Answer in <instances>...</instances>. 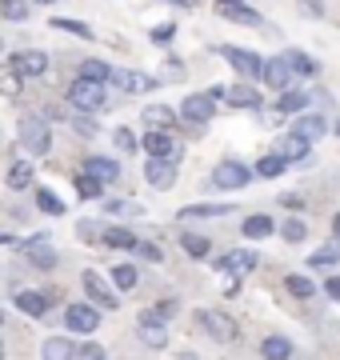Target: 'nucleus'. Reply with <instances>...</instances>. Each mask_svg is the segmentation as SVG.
Instances as JSON below:
<instances>
[{
	"label": "nucleus",
	"instance_id": "a18cd8bd",
	"mask_svg": "<svg viewBox=\"0 0 340 360\" xmlns=\"http://www.w3.org/2000/svg\"><path fill=\"white\" fill-rule=\"evenodd\" d=\"M28 260H32V264H40V269H53V264H56V257L48 252V248H32V257H28Z\"/></svg>",
	"mask_w": 340,
	"mask_h": 360
},
{
	"label": "nucleus",
	"instance_id": "79ce46f5",
	"mask_svg": "<svg viewBox=\"0 0 340 360\" xmlns=\"http://www.w3.org/2000/svg\"><path fill=\"white\" fill-rule=\"evenodd\" d=\"M112 281H117V288H136V281H140V276H136V269H132V264H117V269H112Z\"/></svg>",
	"mask_w": 340,
	"mask_h": 360
},
{
	"label": "nucleus",
	"instance_id": "6e6d98bb",
	"mask_svg": "<svg viewBox=\"0 0 340 360\" xmlns=\"http://www.w3.org/2000/svg\"><path fill=\"white\" fill-rule=\"evenodd\" d=\"M0 324H4V312H0Z\"/></svg>",
	"mask_w": 340,
	"mask_h": 360
},
{
	"label": "nucleus",
	"instance_id": "b1692460",
	"mask_svg": "<svg viewBox=\"0 0 340 360\" xmlns=\"http://www.w3.org/2000/svg\"><path fill=\"white\" fill-rule=\"evenodd\" d=\"M144 153L148 156H172V136L160 132V129H152L148 136H144Z\"/></svg>",
	"mask_w": 340,
	"mask_h": 360
},
{
	"label": "nucleus",
	"instance_id": "f704fd0d",
	"mask_svg": "<svg viewBox=\"0 0 340 360\" xmlns=\"http://www.w3.org/2000/svg\"><path fill=\"white\" fill-rule=\"evenodd\" d=\"M77 193L84 196V200H96V196L105 193V184H100L96 176H89V172H80L77 176Z\"/></svg>",
	"mask_w": 340,
	"mask_h": 360
},
{
	"label": "nucleus",
	"instance_id": "09e8293b",
	"mask_svg": "<svg viewBox=\"0 0 340 360\" xmlns=\"http://www.w3.org/2000/svg\"><path fill=\"white\" fill-rule=\"evenodd\" d=\"M72 129H77L80 136H92V132H96V124H92L89 116H80V120H77V124H72Z\"/></svg>",
	"mask_w": 340,
	"mask_h": 360
},
{
	"label": "nucleus",
	"instance_id": "cd10ccee",
	"mask_svg": "<svg viewBox=\"0 0 340 360\" xmlns=\"http://www.w3.org/2000/svg\"><path fill=\"white\" fill-rule=\"evenodd\" d=\"M304 108H308V92H301V89L280 92V112H304Z\"/></svg>",
	"mask_w": 340,
	"mask_h": 360
},
{
	"label": "nucleus",
	"instance_id": "393cba45",
	"mask_svg": "<svg viewBox=\"0 0 340 360\" xmlns=\"http://www.w3.org/2000/svg\"><path fill=\"white\" fill-rule=\"evenodd\" d=\"M261 356L264 360H288L292 356V340H285V336H268L261 345Z\"/></svg>",
	"mask_w": 340,
	"mask_h": 360
},
{
	"label": "nucleus",
	"instance_id": "49530a36",
	"mask_svg": "<svg viewBox=\"0 0 340 360\" xmlns=\"http://www.w3.org/2000/svg\"><path fill=\"white\" fill-rule=\"evenodd\" d=\"M172 37H176V25H157L152 28V40H157V44H169Z\"/></svg>",
	"mask_w": 340,
	"mask_h": 360
},
{
	"label": "nucleus",
	"instance_id": "e433bc0d",
	"mask_svg": "<svg viewBox=\"0 0 340 360\" xmlns=\"http://www.w3.org/2000/svg\"><path fill=\"white\" fill-rule=\"evenodd\" d=\"M336 260H340V248L325 245V248H316L313 257H308V264H313V269H328V264H336Z\"/></svg>",
	"mask_w": 340,
	"mask_h": 360
},
{
	"label": "nucleus",
	"instance_id": "473e14b6",
	"mask_svg": "<svg viewBox=\"0 0 340 360\" xmlns=\"http://www.w3.org/2000/svg\"><path fill=\"white\" fill-rule=\"evenodd\" d=\"M0 16L4 20H28V0H0Z\"/></svg>",
	"mask_w": 340,
	"mask_h": 360
},
{
	"label": "nucleus",
	"instance_id": "7c9ffc66",
	"mask_svg": "<svg viewBox=\"0 0 340 360\" xmlns=\"http://www.w3.org/2000/svg\"><path fill=\"white\" fill-rule=\"evenodd\" d=\"M100 240H105V245H112V248H136V236H132L129 229H117V224H112V229H105V236H100Z\"/></svg>",
	"mask_w": 340,
	"mask_h": 360
},
{
	"label": "nucleus",
	"instance_id": "412c9836",
	"mask_svg": "<svg viewBox=\"0 0 340 360\" xmlns=\"http://www.w3.org/2000/svg\"><path fill=\"white\" fill-rule=\"evenodd\" d=\"M77 356V345L68 340V336H53V340H44V360H72Z\"/></svg>",
	"mask_w": 340,
	"mask_h": 360
},
{
	"label": "nucleus",
	"instance_id": "bb28decb",
	"mask_svg": "<svg viewBox=\"0 0 340 360\" xmlns=\"http://www.w3.org/2000/svg\"><path fill=\"white\" fill-rule=\"evenodd\" d=\"M20 84H25V77L13 65H0V96H20Z\"/></svg>",
	"mask_w": 340,
	"mask_h": 360
},
{
	"label": "nucleus",
	"instance_id": "9d476101",
	"mask_svg": "<svg viewBox=\"0 0 340 360\" xmlns=\"http://www.w3.org/2000/svg\"><path fill=\"white\" fill-rule=\"evenodd\" d=\"M144 176H148V184H152V188H169L172 180H176V168H172L169 156H152V160L144 165Z\"/></svg>",
	"mask_w": 340,
	"mask_h": 360
},
{
	"label": "nucleus",
	"instance_id": "a19ab883",
	"mask_svg": "<svg viewBox=\"0 0 340 360\" xmlns=\"http://www.w3.org/2000/svg\"><path fill=\"white\" fill-rule=\"evenodd\" d=\"M280 236H285L288 245H301L304 236H308V229H304V220H288V224H280Z\"/></svg>",
	"mask_w": 340,
	"mask_h": 360
},
{
	"label": "nucleus",
	"instance_id": "ea45409f",
	"mask_svg": "<svg viewBox=\"0 0 340 360\" xmlns=\"http://www.w3.org/2000/svg\"><path fill=\"white\" fill-rule=\"evenodd\" d=\"M285 288H288L292 296H301V300H308V296L316 292V284L308 281V276H288V281H285Z\"/></svg>",
	"mask_w": 340,
	"mask_h": 360
},
{
	"label": "nucleus",
	"instance_id": "dca6fc26",
	"mask_svg": "<svg viewBox=\"0 0 340 360\" xmlns=\"http://www.w3.org/2000/svg\"><path fill=\"white\" fill-rule=\"evenodd\" d=\"M224 101L233 108H261V92L252 84H233V89H224Z\"/></svg>",
	"mask_w": 340,
	"mask_h": 360
},
{
	"label": "nucleus",
	"instance_id": "6e6552de",
	"mask_svg": "<svg viewBox=\"0 0 340 360\" xmlns=\"http://www.w3.org/2000/svg\"><path fill=\"white\" fill-rule=\"evenodd\" d=\"M13 68L20 72V77H44V72H48V52H40V49L16 52V56H13Z\"/></svg>",
	"mask_w": 340,
	"mask_h": 360
},
{
	"label": "nucleus",
	"instance_id": "a878e982",
	"mask_svg": "<svg viewBox=\"0 0 340 360\" xmlns=\"http://www.w3.org/2000/svg\"><path fill=\"white\" fill-rule=\"evenodd\" d=\"M244 236H249V240H264V236H273V217H264V212L249 217V220H244Z\"/></svg>",
	"mask_w": 340,
	"mask_h": 360
},
{
	"label": "nucleus",
	"instance_id": "f03ea898",
	"mask_svg": "<svg viewBox=\"0 0 340 360\" xmlns=\"http://www.w3.org/2000/svg\"><path fill=\"white\" fill-rule=\"evenodd\" d=\"M20 144H25V153L44 156L48 144H53V132H48V124H44L40 116H25V120H20Z\"/></svg>",
	"mask_w": 340,
	"mask_h": 360
},
{
	"label": "nucleus",
	"instance_id": "37998d69",
	"mask_svg": "<svg viewBox=\"0 0 340 360\" xmlns=\"http://www.w3.org/2000/svg\"><path fill=\"white\" fill-rule=\"evenodd\" d=\"M112 144H117L120 153H136V148H140V141H136L129 129H117V132H112Z\"/></svg>",
	"mask_w": 340,
	"mask_h": 360
},
{
	"label": "nucleus",
	"instance_id": "2eb2a0df",
	"mask_svg": "<svg viewBox=\"0 0 340 360\" xmlns=\"http://www.w3.org/2000/svg\"><path fill=\"white\" fill-rule=\"evenodd\" d=\"M84 172H89V176H96L100 184H112V180L120 176L117 160H108V156H89V160H84Z\"/></svg>",
	"mask_w": 340,
	"mask_h": 360
},
{
	"label": "nucleus",
	"instance_id": "39448f33",
	"mask_svg": "<svg viewBox=\"0 0 340 360\" xmlns=\"http://www.w3.org/2000/svg\"><path fill=\"white\" fill-rule=\"evenodd\" d=\"M197 321H200V328L212 336V340H221V345H228V340H236V324L224 316V312H216V309H204V312H197Z\"/></svg>",
	"mask_w": 340,
	"mask_h": 360
},
{
	"label": "nucleus",
	"instance_id": "aec40b11",
	"mask_svg": "<svg viewBox=\"0 0 340 360\" xmlns=\"http://www.w3.org/2000/svg\"><path fill=\"white\" fill-rule=\"evenodd\" d=\"M276 156H285V160H304V156H308V141H304L301 132H288L285 141H280V153Z\"/></svg>",
	"mask_w": 340,
	"mask_h": 360
},
{
	"label": "nucleus",
	"instance_id": "864d4df0",
	"mask_svg": "<svg viewBox=\"0 0 340 360\" xmlns=\"http://www.w3.org/2000/svg\"><path fill=\"white\" fill-rule=\"evenodd\" d=\"M37 4H53V0H37Z\"/></svg>",
	"mask_w": 340,
	"mask_h": 360
},
{
	"label": "nucleus",
	"instance_id": "3c124183",
	"mask_svg": "<svg viewBox=\"0 0 340 360\" xmlns=\"http://www.w3.org/2000/svg\"><path fill=\"white\" fill-rule=\"evenodd\" d=\"M325 292L332 296V300H340V276H328V281H325Z\"/></svg>",
	"mask_w": 340,
	"mask_h": 360
},
{
	"label": "nucleus",
	"instance_id": "ddd939ff",
	"mask_svg": "<svg viewBox=\"0 0 340 360\" xmlns=\"http://www.w3.org/2000/svg\"><path fill=\"white\" fill-rule=\"evenodd\" d=\"M261 80L268 84V89H288V80H292V68L285 65V56H276V60H264Z\"/></svg>",
	"mask_w": 340,
	"mask_h": 360
},
{
	"label": "nucleus",
	"instance_id": "0eeeda50",
	"mask_svg": "<svg viewBox=\"0 0 340 360\" xmlns=\"http://www.w3.org/2000/svg\"><path fill=\"white\" fill-rule=\"evenodd\" d=\"M65 324H68V333H96L100 328V312L89 309V304H68L65 309Z\"/></svg>",
	"mask_w": 340,
	"mask_h": 360
},
{
	"label": "nucleus",
	"instance_id": "c756f323",
	"mask_svg": "<svg viewBox=\"0 0 340 360\" xmlns=\"http://www.w3.org/2000/svg\"><path fill=\"white\" fill-rule=\"evenodd\" d=\"M53 28H56V32H72V37H80V40H92V37H96V32H92L84 20H65V16H56Z\"/></svg>",
	"mask_w": 340,
	"mask_h": 360
},
{
	"label": "nucleus",
	"instance_id": "de8ad7c7",
	"mask_svg": "<svg viewBox=\"0 0 340 360\" xmlns=\"http://www.w3.org/2000/svg\"><path fill=\"white\" fill-rule=\"evenodd\" d=\"M136 252H140L144 260H164V252H160L157 245H140V240H136Z\"/></svg>",
	"mask_w": 340,
	"mask_h": 360
},
{
	"label": "nucleus",
	"instance_id": "1a4fd4ad",
	"mask_svg": "<svg viewBox=\"0 0 340 360\" xmlns=\"http://www.w3.org/2000/svg\"><path fill=\"white\" fill-rule=\"evenodd\" d=\"M212 184H216V188H244V184H249V168L236 165V160H224V165H216V172H212Z\"/></svg>",
	"mask_w": 340,
	"mask_h": 360
},
{
	"label": "nucleus",
	"instance_id": "8fccbe9b",
	"mask_svg": "<svg viewBox=\"0 0 340 360\" xmlns=\"http://www.w3.org/2000/svg\"><path fill=\"white\" fill-rule=\"evenodd\" d=\"M224 292L233 296V292H240V276H233V272H224Z\"/></svg>",
	"mask_w": 340,
	"mask_h": 360
},
{
	"label": "nucleus",
	"instance_id": "7ed1b4c3",
	"mask_svg": "<svg viewBox=\"0 0 340 360\" xmlns=\"http://www.w3.org/2000/svg\"><path fill=\"white\" fill-rule=\"evenodd\" d=\"M136 336H140V340H144L148 348H164V345H169V328H164V309H148V312H140Z\"/></svg>",
	"mask_w": 340,
	"mask_h": 360
},
{
	"label": "nucleus",
	"instance_id": "4be33fe9",
	"mask_svg": "<svg viewBox=\"0 0 340 360\" xmlns=\"http://www.w3.org/2000/svg\"><path fill=\"white\" fill-rule=\"evenodd\" d=\"M285 65L292 68V77H313L316 72V60L308 56V52H296V49L285 52Z\"/></svg>",
	"mask_w": 340,
	"mask_h": 360
},
{
	"label": "nucleus",
	"instance_id": "58836bf2",
	"mask_svg": "<svg viewBox=\"0 0 340 360\" xmlns=\"http://www.w3.org/2000/svg\"><path fill=\"white\" fill-rule=\"evenodd\" d=\"M285 165H288V160H285V156H264V160H261V165H256V172H261V176L264 180H273V176H280V172H285Z\"/></svg>",
	"mask_w": 340,
	"mask_h": 360
},
{
	"label": "nucleus",
	"instance_id": "423d86ee",
	"mask_svg": "<svg viewBox=\"0 0 340 360\" xmlns=\"http://www.w3.org/2000/svg\"><path fill=\"white\" fill-rule=\"evenodd\" d=\"M212 112H216V101H212L209 92H204V96H188V101H184V108H181V116H184V120H188L197 132L212 120Z\"/></svg>",
	"mask_w": 340,
	"mask_h": 360
},
{
	"label": "nucleus",
	"instance_id": "c9c22d12",
	"mask_svg": "<svg viewBox=\"0 0 340 360\" xmlns=\"http://www.w3.org/2000/svg\"><path fill=\"white\" fill-rule=\"evenodd\" d=\"M228 205H192V208H181V220H192V217H224Z\"/></svg>",
	"mask_w": 340,
	"mask_h": 360
},
{
	"label": "nucleus",
	"instance_id": "c03bdc74",
	"mask_svg": "<svg viewBox=\"0 0 340 360\" xmlns=\"http://www.w3.org/2000/svg\"><path fill=\"white\" fill-rule=\"evenodd\" d=\"M72 360H108V356H105V348L100 345H84V348H77V356Z\"/></svg>",
	"mask_w": 340,
	"mask_h": 360
},
{
	"label": "nucleus",
	"instance_id": "c85d7f7f",
	"mask_svg": "<svg viewBox=\"0 0 340 360\" xmlns=\"http://www.w3.org/2000/svg\"><path fill=\"white\" fill-rule=\"evenodd\" d=\"M32 184V160H16L8 168V188H28Z\"/></svg>",
	"mask_w": 340,
	"mask_h": 360
},
{
	"label": "nucleus",
	"instance_id": "a211bd4d",
	"mask_svg": "<svg viewBox=\"0 0 340 360\" xmlns=\"http://www.w3.org/2000/svg\"><path fill=\"white\" fill-rule=\"evenodd\" d=\"M16 309L25 312V316H44V312H48V296L44 292H16Z\"/></svg>",
	"mask_w": 340,
	"mask_h": 360
},
{
	"label": "nucleus",
	"instance_id": "f8f14e48",
	"mask_svg": "<svg viewBox=\"0 0 340 360\" xmlns=\"http://www.w3.org/2000/svg\"><path fill=\"white\" fill-rule=\"evenodd\" d=\"M80 281H84L89 296L96 300V304H100V309H117V296L105 288V281H100V272H96V269H84V276H80Z\"/></svg>",
	"mask_w": 340,
	"mask_h": 360
},
{
	"label": "nucleus",
	"instance_id": "5701e85b",
	"mask_svg": "<svg viewBox=\"0 0 340 360\" xmlns=\"http://www.w3.org/2000/svg\"><path fill=\"white\" fill-rule=\"evenodd\" d=\"M325 116H301V120H292V132H301L304 141H316V136H325Z\"/></svg>",
	"mask_w": 340,
	"mask_h": 360
},
{
	"label": "nucleus",
	"instance_id": "2f4dec72",
	"mask_svg": "<svg viewBox=\"0 0 340 360\" xmlns=\"http://www.w3.org/2000/svg\"><path fill=\"white\" fill-rule=\"evenodd\" d=\"M80 77H84V80H96V84H105V80L112 77V68H108L105 60H84V65H80Z\"/></svg>",
	"mask_w": 340,
	"mask_h": 360
},
{
	"label": "nucleus",
	"instance_id": "9b49d317",
	"mask_svg": "<svg viewBox=\"0 0 340 360\" xmlns=\"http://www.w3.org/2000/svg\"><path fill=\"white\" fill-rule=\"evenodd\" d=\"M112 84L120 92H148L152 89V77H144V72H132V68H112Z\"/></svg>",
	"mask_w": 340,
	"mask_h": 360
},
{
	"label": "nucleus",
	"instance_id": "4d7b16f0",
	"mask_svg": "<svg viewBox=\"0 0 340 360\" xmlns=\"http://www.w3.org/2000/svg\"><path fill=\"white\" fill-rule=\"evenodd\" d=\"M336 132H340V124H336Z\"/></svg>",
	"mask_w": 340,
	"mask_h": 360
},
{
	"label": "nucleus",
	"instance_id": "5fc2aeb1",
	"mask_svg": "<svg viewBox=\"0 0 340 360\" xmlns=\"http://www.w3.org/2000/svg\"><path fill=\"white\" fill-rule=\"evenodd\" d=\"M0 356H4V345H0Z\"/></svg>",
	"mask_w": 340,
	"mask_h": 360
},
{
	"label": "nucleus",
	"instance_id": "f257e3e1",
	"mask_svg": "<svg viewBox=\"0 0 340 360\" xmlns=\"http://www.w3.org/2000/svg\"><path fill=\"white\" fill-rule=\"evenodd\" d=\"M105 84H96V80H84L77 77L72 84H68V104L72 108H80V112H100L105 108Z\"/></svg>",
	"mask_w": 340,
	"mask_h": 360
},
{
	"label": "nucleus",
	"instance_id": "4468645a",
	"mask_svg": "<svg viewBox=\"0 0 340 360\" xmlns=\"http://www.w3.org/2000/svg\"><path fill=\"white\" fill-rule=\"evenodd\" d=\"M216 13H221L224 20H236V25H261V13L244 8L240 0H221V4H216Z\"/></svg>",
	"mask_w": 340,
	"mask_h": 360
},
{
	"label": "nucleus",
	"instance_id": "603ef678",
	"mask_svg": "<svg viewBox=\"0 0 340 360\" xmlns=\"http://www.w3.org/2000/svg\"><path fill=\"white\" fill-rule=\"evenodd\" d=\"M332 232H336V240H340V217H336V220H332Z\"/></svg>",
	"mask_w": 340,
	"mask_h": 360
},
{
	"label": "nucleus",
	"instance_id": "4c0bfd02",
	"mask_svg": "<svg viewBox=\"0 0 340 360\" xmlns=\"http://www.w3.org/2000/svg\"><path fill=\"white\" fill-rule=\"evenodd\" d=\"M37 205L48 212V217H60L65 205H60V196H53V188H37Z\"/></svg>",
	"mask_w": 340,
	"mask_h": 360
},
{
	"label": "nucleus",
	"instance_id": "f3484780",
	"mask_svg": "<svg viewBox=\"0 0 340 360\" xmlns=\"http://www.w3.org/2000/svg\"><path fill=\"white\" fill-rule=\"evenodd\" d=\"M144 124H148V129L169 132L172 124H176V112H172L169 104H148V108H144Z\"/></svg>",
	"mask_w": 340,
	"mask_h": 360
},
{
	"label": "nucleus",
	"instance_id": "20e7f679",
	"mask_svg": "<svg viewBox=\"0 0 340 360\" xmlns=\"http://www.w3.org/2000/svg\"><path fill=\"white\" fill-rule=\"evenodd\" d=\"M221 56L228 60V65L240 72V77H249V80H261V72H264V60L256 56V52H249V49H233V44H224L221 49Z\"/></svg>",
	"mask_w": 340,
	"mask_h": 360
},
{
	"label": "nucleus",
	"instance_id": "72a5a7b5",
	"mask_svg": "<svg viewBox=\"0 0 340 360\" xmlns=\"http://www.w3.org/2000/svg\"><path fill=\"white\" fill-rule=\"evenodd\" d=\"M181 245L188 257H209V236H197V232H184Z\"/></svg>",
	"mask_w": 340,
	"mask_h": 360
},
{
	"label": "nucleus",
	"instance_id": "6ab92c4d",
	"mask_svg": "<svg viewBox=\"0 0 340 360\" xmlns=\"http://www.w3.org/2000/svg\"><path fill=\"white\" fill-rule=\"evenodd\" d=\"M224 272H233V276H244V272L256 269V257L252 252H244V248H236V252H228V260H221Z\"/></svg>",
	"mask_w": 340,
	"mask_h": 360
}]
</instances>
